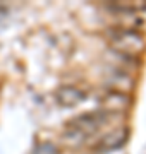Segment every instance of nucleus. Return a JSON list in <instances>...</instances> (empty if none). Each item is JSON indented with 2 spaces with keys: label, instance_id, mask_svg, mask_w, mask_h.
<instances>
[{
  "label": "nucleus",
  "instance_id": "nucleus-1",
  "mask_svg": "<svg viewBox=\"0 0 146 154\" xmlns=\"http://www.w3.org/2000/svg\"><path fill=\"white\" fill-rule=\"evenodd\" d=\"M112 115H115V111L98 110V111L81 113V115L74 116L72 120H69L65 123L64 137H67V140L72 144L84 142L88 137L96 134L105 123H108L112 120Z\"/></svg>",
  "mask_w": 146,
  "mask_h": 154
},
{
  "label": "nucleus",
  "instance_id": "nucleus-2",
  "mask_svg": "<svg viewBox=\"0 0 146 154\" xmlns=\"http://www.w3.org/2000/svg\"><path fill=\"white\" fill-rule=\"evenodd\" d=\"M110 41H112V45L115 46L119 53L129 57H138L146 48L144 36L138 29H129V28L113 29L110 33Z\"/></svg>",
  "mask_w": 146,
  "mask_h": 154
},
{
  "label": "nucleus",
  "instance_id": "nucleus-3",
  "mask_svg": "<svg viewBox=\"0 0 146 154\" xmlns=\"http://www.w3.org/2000/svg\"><path fill=\"white\" fill-rule=\"evenodd\" d=\"M131 137V128L129 127H119L112 132H108L107 135L98 140V142L93 146V151L98 154H105V152H113V151H119L122 149L125 144L129 142Z\"/></svg>",
  "mask_w": 146,
  "mask_h": 154
},
{
  "label": "nucleus",
  "instance_id": "nucleus-4",
  "mask_svg": "<svg viewBox=\"0 0 146 154\" xmlns=\"http://www.w3.org/2000/svg\"><path fill=\"white\" fill-rule=\"evenodd\" d=\"M86 91L84 89L72 86V84H64L55 91V101L64 108H74L86 101Z\"/></svg>",
  "mask_w": 146,
  "mask_h": 154
},
{
  "label": "nucleus",
  "instance_id": "nucleus-5",
  "mask_svg": "<svg viewBox=\"0 0 146 154\" xmlns=\"http://www.w3.org/2000/svg\"><path fill=\"white\" fill-rule=\"evenodd\" d=\"M103 103L107 105L108 111H115V113H120L124 108H127L131 105V98L122 91H115V89H110L105 98H103Z\"/></svg>",
  "mask_w": 146,
  "mask_h": 154
},
{
  "label": "nucleus",
  "instance_id": "nucleus-6",
  "mask_svg": "<svg viewBox=\"0 0 146 154\" xmlns=\"http://www.w3.org/2000/svg\"><path fill=\"white\" fill-rule=\"evenodd\" d=\"M33 154H60L59 147L52 142H40L34 146Z\"/></svg>",
  "mask_w": 146,
  "mask_h": 154
}]
</instances>
